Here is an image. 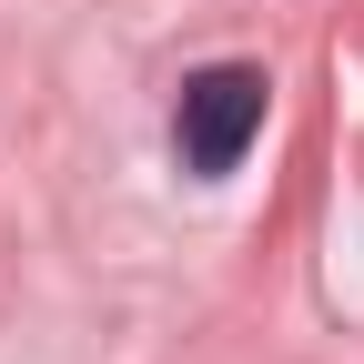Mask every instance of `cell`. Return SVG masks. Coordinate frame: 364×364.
<instances>
[{
	"label": "cell",
	"mask_w": 364,
	"mask_h": 364,
	"mask_svg": "<svg viewBox=\"0 0 364 364\" xmlns=\"http://www.w3.org/2000/svg\"><path fill=\"white\" fill-rule=\"evenodd\" d=\"M263 102H273V81H263L253 61H213V71H193V81H182V112H172L182 162H193L203 182L233 172V162L253 152V132H263Z\"/></svg>",
	"instance_id": "6da1fadb"
}]
</instances>
